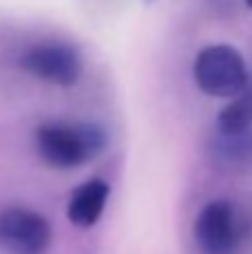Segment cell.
<instances>
[{
  "mask_svg": "<svg viewBox=\"0 0 252 254\" xmlns=\"http://www.w3.org/2000/svg\"><path fill=\"white\" fill-rule=\"evenodd\" d=\"M192 78L199 92L210 98L235 101L250 87V69L241 52L232 45L217 43L203 47L194 58Z\"/></svg>",
  "mask_w": 252,
  "mask_h": 254,
  "instance_id": "2",
  "label": "cell"
},
{
  "mask_svg": "<svg viewBox=\"0 0 252 254\" xmlns=\"http://www.w3.org/2000/svg\"><path fill=\"white\" fill-rule=\"evenodd\" d=\"M212 161L223 170H244L252 163V131L239 136L217 134L212 138Z\"/></svg>",
  "mask_w": 252,
  "mask_h": 254,
  "instance_id": "7",
  "label": "cell"
},
{
  "mask_svg": "<svg viewBox=\"0 0 252 254\" xmlns=\"http://www.w3.org/2000/svg\"><path fill=\"white\" fill-rule=\"evenodd\" d=\"M36 149L47 165L74 170L105 152L107 131L96 123H43L36 129Z\"/></svg>",
  "mask_w": 252,
  "mask_h": 254,
  "instance_id": "1",
  "label": "cell"
},
{
  "mask_svg": "<svg viewBox=\"0 0 252 254\" xmlns=\"http://www.w3.org/2000/svg\"><path fill=\"white\" fill-rule=\"evenodd\" d=\"M246 4H248V7L252 9V0H246Z\"/></svg>",
  "mask_w": 252,
  "mask_h": 254,
  "instance_id": "9",
  "label": "cell"
},
{
  "mask_svg": "<svg viewBox=\"0 0 252 254\" xmlns=\"http://www.w3.org/2000/svg\"><path fill=\"white\" fill-rule=\"evenodd\" d=\"M244 219L228 198L205 203L194 221V241L203 254H235L244 241Z\"/></svg>",
  "mask_w": 252,
  "mask_h": 254,
  "instance_id": "3",
  "label": "cell"
},
{
  "mask_svg": "<svg viewBox=\"0 0 252 254\" xmlns=\"http://www.w3.org/2000/svg\"><path fill=\"white\" fill-rule=\"evenodd\" d=\"M20 67L38 80L58 87H71L78 83L83 74V58L78 49L71 45L47 40V43L31 45L20 56Z\"/></svg>",
  "mask_w": 252,
  "mask_h": 254,
  "instance_id": "4",
  "label": "cell"
},
{
  "mask_svg": "<svg viewBox=\"0 0 252 254\" xmlns=\"http://www.w3.org/2000/svg\"><path fill=\"white\" fill-rule=\"evenodd\" d=\"M110 183L105 179H89L71 192L67 201V221L76 228H94L101 221L110 201Z\"/></svg>",
  "mask_w": 252,
  "mask_h": 254,
  "instance_id": "6",
  "label": "cell"
},
{
  "mask_svg": "<svg viewBox=\"0 0 252 254\" xmlns=\"http://www.w3.org/2000/svg\"><path fill=\"white\" fill-rule=\"evenodd\" d=\"M147 2H152V0H147Z\"/></svg>",
  "mask_w": 252,
  "mask_h": 254,
  "instance_id": "10",
  "label": "cell"
},
{
  "mask_svg": "<svg viewBox=\"0 0 252 254\" xmlns=\"http://www.w3.org/2000/svg\"><path fill=\"white\" fill-rule=\"evenodd\" d=\"M52 225L29 207L0 210V248L7 254H45L52 246Z\"/></svg>",
  "mask_w": 252,
  "mask_h": 254,
  "instance_id": "5",
  "label": "cell"
},
{
  "mask_svg": "<svg viewBox=\"0 0 252 254\" xmlns=\"http://www.w3.org/2000/svg\"><path fill=\"white\" fill-rule=\"evenodd\" d=\"M252 131V80L246 94L230 101L217 116V134L239 136Z\"/></svg>",
  "mask_w": 252,
  "mask_h": 254,
  "instance_id": "8",
  "label": "cell"
}]
</instances>
